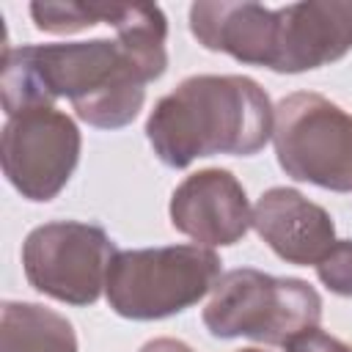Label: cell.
Segmentation results:
<instances>
[{"mask_svg":"<svg viewBox=\"0 0 352 352\" xmlns=\"http://www.w3.org/2000/svg\"><path fill=\"white\" fill-rule=\"evenodd\" d=\"M151 80L157 74L121 38L6 44L0 96L8 118L33 107H55V99L66 96L85 124L118 129L140 113Z\"/></svg>","mask_w":352,"mask_h":352,"instance_id":"obj_1","label":"cell"},{"mask_svg":"<svg viewBox=\"0 0 352 352\" xmlns=\"http://www.w3.org/2000/svg\"><path fill=\"white\" fill-rule=\"evenodd\" d=\"M275 107L267 91L242 74H195L165 94L148 121L146 138L160 162L187 168L198 157H250L272 138Z\"/></svg>","mask_w":352,"mask_h":352,"instance_id":"obj_2","label":"cell"},{"mask_svg":"<svg viewBox=\"0 0 352 352\" xmlns=\"http://www.w3.org/2000/svg\"><path fill=\"white\" fill-rule=\"evenodd\" d=\"M322 297L300 278H275L253 267L217 278L204 308V324L214 338H253L286 346L302 330L319 327Z\"/></svg>","mask_w":352,"mask_h":352,"instance_id":"obj_3","label":"cell"},{"mask_svg":"<svg viewBox=\"0 0 352 352\" xmlns=\"http://www.w3.org/2000/svg\"><path fill=\"white\" fill-rule=\"evenodd\" d=\"M220 256L204 245L118 250L104 294L124 319H165L204 300L220 278Z\"/></svg>","mask_w":352,"mask_h":352,"instance_id":"obj_4","label":"cell"},{"mask_svg":"<svg viewBox=\"0 0 352 352\" xmlns=\"http://www.w3.org/2000/svg\"><path fill=\"white\" fill-rule=\"evenodd\" d=\"M272 143L286 176L352 192V113L322 94L297 91L275 104Z\"/></svg>","mask_w":352,"mask_h":352,"instance_id":"obj_5","label":"cell"},{"mask_svg":"<svg viewBox=\"0 0 352 352\" xmlns=\"http://www.w3.org/2000/svg\"><path fill=\"white\" fill-rule=\"evenodd\" d=\"M116 253V242L102 226L55 220L28 234L22 267L36 292L69 305H91L107 286Z\"/></svg>","mask_w":352,"mask_h":352,"instance_id":"obj_6","label":"cell"},{"mask_svg":"<svg viewBox=\"0 0 352 352\" xmlns=\"http://www.w3.org/2000/svg\"><path fill=\"white\" fill-rule=\"evenodd\" d=\"M80 129L58 107H33L3 126V173L28 201H52L80 160Z\"/></svg>","mask_w":352,"mask_h":352,"instance_id":"obj_7","label":"cell"},{"mask_svg":"<svg viewBox=\"0 0 352 352\" xmlns=\"http://www.w3.org/2000/svg\"><path fill=\"white\" fill-rule=\"evenodd\" d=\"M352 50V0H308L272 11V72H308Z\"/></svg>","mask_w":352,"mask_h":352,"instance_id":"obj_8","label":"cell"},{"mask_svg":"<svg viewBox=\"0 0 352 352\" xmlns=\"http://www.w3.org/2000/svg\"><path fill=\"white\" fill-rule=\"evenodd\" d=\"M170 226L204 248L234 245L253 226V209L231 170L206 168L173 190Z\"/></svg>","mask_w":352,"mask_h":352,"instance_id":"obj_9","label":"cell"},{"mask_svg":"<svg viewBox=\"0 0 352 352\" xmlns=\"http://www.w3.org/2000/svg\"><path fill=\"white\" fill-rule=\"evenodd\" d=\"M253 228L278 258L300 267H316L336 245L330 212L292 187H272L258 198L253 206Z\"/></svg>","mask_w":352,"mask_h":352,"instance_id":"obj_10","label":"cell"},{"mask_svg":"<svg viewBox=\"0 0 352 352\" xmlns=\"http://www.w3.org/2000/svg\"><path fill=\"white\" fill-rule=\"evenodd\" d=\"M272 11L261 3H192L190 30L212 52H226L242 63H272Z\"/></svg>","mask_w":352,"mask_h":352,"instance_id":"obj_11","label":"cell"},{"mask_svg":"<svg viewBox=\"0 0 352 352\" xmlns=\"http://www.w3.org/2000/svg\"><path fill=\"white\" fill-rule=\"evenodd\" d=\"M0 352H80L66 316L38 302H3Z\"/></svg>","mask_w":352,"mask_h":352,"instance_id":"obj_12","label":"cell"},{"mask_svg":"<svg viewBox=\"0 0 352 352\" xmlns=\"http://www.w3.org/2000/svg\"><path fill=\"white\" fill-rule=\"evenodd\" d=\"M30 16L38 30L47 33H77L94 25H113L118 6L107 3H30Z\"/></svg>","mask_w":352,"mask_h":352,"instance_id":"obj_13","label":"cell"},{"mask_svg":"<svg viewBox=\"0 0 352 352\" xmlns=\"http://www.w3.org/2000/svg\"><path fill=\"white\" fill-rule=\"evenodd\" d=\"M316 275L333 294L352 297V239H336L316 264Z\"/></svg>","mask_w":352,"mask_h":352,"instance_id":"obj_14","label":"cell"},{"mask_svg":"<svg viewBox=\"0 0 352 352\" xmlns=\"http://www.w3.org/2000/svg\"><path fill=\"white\" fill-rule=\"evenodd\" d=\"M286 352H352V344H346L319 327H311V330H302L300 336H294L286 344Z\"/></svg>","mask_w":352,"mask_h":352,"instance_id":"obj_15","label":"cell"},{"mask_svg":"<svg viewBox=\"0 0 352 352\" xmlns=\"http://www.w3.org/2000/svg\"><path fill=\"white\" fill-rule=\"evenodd\" d=\"M140 352H192V349L179 338H154V341L143 344Z\"/></svg>","mask_w":352,"mask_h":352,"instance_id":"obj_16","label":"cell"},{"mask_svg":"<svg viewBox=\"0 0 352 352\" xmlns=\"http://www.w3.org/2000/svg\"><path fill=\"white\" fill-rule=\"evenodd\" d=\"M239 352H264V349H239Z\"/></svg>","mask_w":352,"mask_h":352,"instance_id":"obj_17","label":"cell"}]
</instances>
